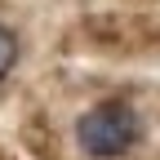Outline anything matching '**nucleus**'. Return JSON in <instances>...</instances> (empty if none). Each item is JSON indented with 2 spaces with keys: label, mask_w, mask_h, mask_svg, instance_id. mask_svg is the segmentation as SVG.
I'll return each mask as SVG.
<instances>
[{
  "label": "nucleus",
  "mask_w": 160,
  "mask_h": 160,
  "mask_svg": "<svg viewBox=\"0 0 160 160\" xmlns=\"http://www.w3.org/2000/svg\"><path fill=\"white\" fill-rule=\"evenodd\" d=\"M13 67H18V36L0 22V80H9Z\"/></svg>",
  "instance_id": "nucleus-2"
},
{
  "label": "nucleus",
  "mask_w": 160,
  "mask_h": 160,
  "mask_svg": "<svg viewBox=\"0 0 160 160\" xmlns=\"http://www.w3.org/2000/svg\"><path fill=\"white\" fill-rule=\"evenodd\" d=\"M142 142V116L125 98H102L76 120V147L89 160H120Z\"/></svg>",
  "instance_id": "nucleus-1"
}]
</instances>
